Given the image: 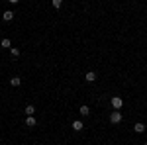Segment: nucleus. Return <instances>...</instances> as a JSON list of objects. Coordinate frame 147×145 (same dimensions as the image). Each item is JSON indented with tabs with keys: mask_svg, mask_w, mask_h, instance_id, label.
Here are the masks:
<instances>
[{
	"mask_svg": "<svg viewBox=\"0 0 147 145\" xmlns=\"http://www.w3.org/2000/svg\"><path fill=\"white\" fill-rule=\"evenodd\" d=\"M80 114H82V116H84V118H86V116H88V114H90V108H88V106H86V104H84V106H80Z\"/></svg>",
	"mask_w": 147,
	"mask_h": 145,
	"instance_id": "10",
	"label": "nucleus"
},
{
	"mask_svg": "<svg viewBox=\"0 0 147 145\" xmlns=\"http://www.w3.org/2000/svg\"><path fill=\"white\" fill-rule=\"evenodd\" d=\"M10 53H12V57H18L20 55V49L18 47H10Z\"/></svg>",
	"mask_w": 147,
	"mask_h": 145,
	"instance_id": "12",
	"label": "nucleus"
},
{
	"mask_svg": "<svg viewBox=\"0 0 147 145\" xmlns=\"http://www.w3.org/2000/svg\"><path fill=\"white\" fill-rule=\"evenodd\" d=\"M8 2H10V4H18L20 0H8Z\"/></svg>",
	"mask_w": 147,
	"mask_h": 145,
	"instance_id": "14",
	"label": "nucleus"
},
{
	"mask_svg": "<svg viewBox=\"0 0 147 145\" xmlns=\"http://www.w3.org/2000/svg\"><path fill=\"white\" fill-rule=\"evenodd\" d=\"M0 45H2L4 49H10V47H12V41H10V39H8V37H4V39L0 41Z\"/></svg>",
	"mask_w": 147,
	"mask_h": 145,
	"instance_id": "7",
	"label": "nucleus"
},
{
	"mask_svg": "<svg viewBox=\"0 0 147 145\" xmlns=\"http://www.w3.org/2000/svg\"><path fill=\"white\" fill-rule=\"evenodd\" d=\"M34 112H35L34 104H28V106H26V114H28V116H34Z\"/></svg>",
	"mask_w": 147,
	"mask_h": 145,
	"instance_id": "8",
	"label": "nucleus"
},
{
	"mask_svg": "<svg viewBox=\"0 0 147 145\" xmlns=\"http://www.w3.org/2000/svg\"><path fill=\"white\" fill-rule=\"evenodd\" d=\"M10 84H12V86H20V84H22V78H20V77H14L10 80Z\"/></svg>",
	"mask_w": 147,
	"mask_h": 145,
	"instance_id": "9",
	"label": "nucleus"
},
{
	"mask_svg": "<svg viewBox=\"0 0 147 145\" xmlns=\"http://www.w3.org/2000/svg\"><path fill=\"white\" fill-rule=\"evenodd\" d=\"M122 120H124V118H122V114H120V110H114V114L110 116V122H112V123H120Z\"/></svg>",
	"mask_w": 147,
	"mask_h": 145,
	"instance_id": "2",
	"label": "nucleus"
},
{
	"mask_svg": "<svg viewBox=\"0 0 147 145\" xmlns=\"http://www.w3.org/2000/svg\"><path fill=\"white\" fill-rule=\"evenodd\" d=\"M134 129H136L137 134H143V132H145V125H143V123H136V127H134Z\"/></svg>",
	"mask_w": 147,
	"mask_h": 145,
	"instance_id": "11",
	"label": "nucleus"
},
{
	"mask_svg": "<svg viewBox=\"0 0 147 145\" xmlns=\"http://www.w3.org/2000/svg\"><path fill=\"white\" fill-rule=\"evenodd\" d=\"M82 127H84V123L80 122V120H77V122H73V129H75V132H80Z\"/></svg>",
	"mask_w": 147,
	"mask_h": 145,
	"instance_id": "6",
	"label": "nucleus"
},
{
	"mask_svg": "<svg viewBox=\"0 0 147 145\" xmlns=\"http://www.w3.org/2000/svg\"><path fill=\"white\" fill-rule=\"evenodd\" d=\"M84 80H88V82H94V80H96V73H94V71H88V73H84Z\"/></svg>",
	"mask_w": 147,
	"mask_h": 145,
	"instance_id": "3",
	"label": "nucleus"
},
{
	"mask_svg": "<svg viewBox=\"0 0 147 145\" xmlns=\"http://www.w3.org/2000/svg\"><path fill=\"white\" fill-rule=\"evenodd\" d=\"M143 145H147V143H143Z\"/></svg>",
	"mask_w": 147,
	"mask_h": 145,
	"instance_id": "15",
	"label": "nucleus"
},
{
	"mask_svg": "<svg viewBox=\"0 0 147 145\" xmlns=\"http://www.w3.org/2000/svg\"><path fill=\"white\" fill-rule=\"evenodd\" d=\"M61 4H63V0H53V8H55V10L61 8Z\"/></svg>",
	"mask_w": 147,
	"mask_h": 145,
	"instance_id": "13",
	"label": "nucleus"
},
{
	"mask_svg": "<svg viewBox=\"0 0 147 145\" xmlns=\"http://www.w3.org/2000/svg\"><path fill=\"white\" fill-rule=\"evenodd\" d=\"M35 123H37V120H35L34 116H28V118H26V125H30V127H34Z\"/></svg>",
	"mask_w": 147,
	"mask_h": 145,
	"instance_id": "5",
	"label": "nucleus"
},
{
	"mask_svg": "<svg viewBox=\"0 0 147 145\" xmlns=\"http://www.w3.org/2000/svg\"><path fill=\"white\" fill-rule=\"evenodd\" d=\"M110 104H112V108H114V110H120V108L124 106V100H122L120 96H114L112 100H110Z\"/></svg>",
	"mask_w": 147,
	"mask_h": 145,
	"instance_id": "1",
	"label": "nucleus"
},
{
	"mask_svg": "<svg viewBox=\"0 0 147 145\" xmlns=\"http://www.w3.org/2000/svg\"><path fill=\"white\" fill-rule=\"evenodd\" d=\"M2 20H4V22H10V20H14V12H12V10H6L4 14H2Z\"/></svg>",
	"mask_w": 147,
	"mask_h": 145,
	"instance_id": "4",
	"label": "nucleus"
}]
</instances>
